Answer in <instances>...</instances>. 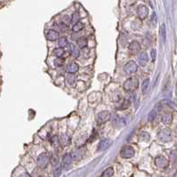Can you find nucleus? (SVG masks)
<instances>
[{
    "label": "nucleus",
    "mask_w": 177,
    "mask_h": 177,
    "mask_svg": "<svg viewBox=\"0 0 177 177\" xmlns=\"http://www.w3.org/2000/svg\"><path fill=\"white\" fill-rule=\"evenodd\" d=\"M124 90L126 92H134L135 90H137V88L139 87V80L136 77H131L128 79H126L124 83Z\"/></svg>",
    "instance_id": "obj_1"
},
{
    "label": "nucleus",
    "mask_w": 177,
    "mask_h": 177,
    "mask_svg": "<svg viewBox=\"0 0 177 177\" xmlns=\"http://www.w3.org/2000/svg\"><path fill=\"white\" fill-rule=\"evenodd\" d=\"M158 138L160 142H169L173 140V134L169 128H163L159 131Z\"/></svg>",
    "instance_id": "obj_2"
},
{
    "label": "nucleus",
    "mask_w": 177,
    "mask_h": 177,
    "mask_svg": "<svg viewBox=\"0 0 177 177\" xmlns=\"http://www.w3.org/2000/svg\"><path fill=\"white\" fill-rule=\"evenodd\" d=\"M120 156L123 158H131L135 156V149L130 145L124 146L120 150Z\"/></svg>",
    "instance_id": "obj_3"
},
{
    "label": "nucleus",
    "mask_w": 177,
    "mask_h": 177,
    "mask_svg": "<svg viewBox=\"0 0 177 177\" xmlns=\"http://www.w3.org/2000/svg\"><path fill=\"white\" fill-rule=\"evenodd\" d=\"M49 161H50V158H49V156L47 155V153L43 152V153H41V154L38 156V158H37V166H38L40 168L44 169V168H45V167L48 166Z\"/></svg>",
    "instance_id": "obj_4"
},
{
    "label": "nucleus",
    "mask_w": 177,
    "mask_h": 177,
    "mask_svg": "<svg viewBox=\"0 0 177 177\" xmlns=\"http://www.w3.org/2000/svg\"><path fill=\"white\" fill-rule=\"evenodd\" d=\"M138 71V66L136 64L135 62L134 61H129L128 62H126L124 66V71L125 73H126L127 75H132L135 74L136 71Z\"/></svg>",
    "instance_id": "obj_5"
},
{
    "label": "nucleus",
    "mask_w": 177,
    "mask_h": 177,
    "mask_svg": "<svg viewBox=\"0 0 177 177\" xmlns=\"http://www.w3.org/2000/svg\"><path fill=\"white\" fill-rule=\"evenodd\" d=\"M111 118V115H110V113L109 112V111H106V110H104V111H102V112H100L98 115H97V123L98 124H100V125H102V124H104V123H106L108 120H109Z\"/></svg>",
    "instance_id": "obj_6"
},
{
    "label": "nucleus",
    "mask_w": 177,
    "mask_h": 177,
    "mask_svg": "<svg viewBox=\"0 0 177 177\" xmlns=\"http://www.w3.org/2000/svg\"><path fill=\"white\" fill-rule=\"evenodd\" d=\"M128 50L130 54L132 55H136L140 53L141 51V45L137 41H132L128 46Z\"/></svg>",
    "instance_id": "obj_7"
},
{
    "label": "nucleus",
    "mask_w": 177,
    "mask_h": 177,
    "mask_svg": "<svg viewBox=\"0 0 177 177\" xmlns=\"http://www.w3.org/2000/svg\"><path fill=\"white\" fill-rule=\"evenodd\" d=\"M155 164L159 168H167L168 167V160L164 156H158L155 158Z\"/></svg>",
    "instance_id": "obj_8"
},
{
    "label": "nucleus",
    "mask_w": 177,
    "mask_h": 177,
    "mask_svg": "<svg viewBox=\"0 0 177 177\" xmlns=\"http://www.w3.org/2000/svg\"><path fill=\"white\" fill-rule=\"evenodd\" d=\"M137 14H138V17L141 20L146 19L147 16L149 15V9H148V7L146 5H144V4H140L137 7Z\"/></svg>",
    "instance_id": "obj_9"
},
{
    "label": "nucleus",
    "mask_w": 177,
    "mask_h": 177,
    "mask_svg": "<svg viewBox=\"0 0 177 177\" xmlns=\"http://www.w3.org/2000/svg\"><path fill=\"white\" fill-rule=\"evenodd\" d=\"M72 157H71V154H65L62 158V166L64 167L65 170H70L71 167H72Z\"/></svg>",
    "instance_id": "obj_10"
},
{
    "label": "nucleus",
    "mask_w": 177,
    "mask_h": 177,
    "mask_svg": "<svg viewBox=\"0 0 177 177\" xmlns=\"http://www.w3.org/2000/svg\"><path fill=\"white\" fill-rule=\"evenodd\" d=\"M59 33L54 30H49L45 33V37L49 41H56L59 39Z\"/></svg>",
    "instance_id": "obj_11"
},
{
    "label": "nucleus",
    "mask_w": 177,
    "mask_h": 177,
    "mask_svg": "<svg viewBox=\"0 0 177 177\" xmlns=\"http://www.w3.org/2000/svg\"><path fill=\"white\" fill-rule=\"evenodd\" d=\"M84 155H85V149H77V150H75L74 152L71 153L72 158L76 161L81 160L82 158L84 157Z\"/></svg>",
    "instance_id": "obj_12"
},
{
    "label": "nucleus",
    "mask_w": 177,
    "mask_h": 177,
    "mask_svg": "<svg viewBox=\"0 0 177 177\" xmlns=\"http://www.w3.org/2000/svg\"><path fill=\"white\" fill-rule=\"evenodd\" d=\"M130 106V102L126 99H119L116 104L117 109H126Z\"/></svg>",
    "instance_id": "obj_13"
},
{
    "label": "nucleus",
    "mask_w": 177,
    "mask_h": 177,
    "mask_svg": "<svg viewBox=\"0 0 177 177\" xmlns=\"http://www.w3.org/2000/svg\"><path fill=\"white\" fill-rule=\"evenodd\" d=\"M111 141L110 140H108V139H104V140H102L99 145H98V150L99 151H103L107 149L110 145H111Z\"/></svg>",
    "instance_id": "obj_14"
},
{
    "label": "nucleus",
    "mask_w": 177,
    "mask_h": 177,
    "mask_svg": "<svg viewBox=\"0 0 177 177\" xmlns=\"http://www.w3.org/2000/svg\"><path fill=\"white\" fill-rule=\"evenodd\" d=\"M161 121L165 125H169L173 121V115L171 113H165L161 117Z\"/></svg>",
    "instance_id": "obj_15"
},
{
    "label": "nucleus",
    "mask_w": 177,
    "mask_h": 177,
    "mask_svg": "<svg viewBox=\"0 0 177 177\" xmlns=\"http://www.w3.org/2000/svg\"><path fill=\"white\" fill-rule=\"evenodd\" d=\"M148 61H149V57H148V54L146 53H142L138 57V62L142 67L145 66L148 63Z\"/></svg>",
    "instance_id": "obj_16"
},
{
    "label": "nucleus",
    "mask_w": 177,
    "mask_h": 177,
    "mask_svg": "<svg viewBox=\"0 0 177 177\" xmlns=\"http://www.w3.org/2000/svg\"><path fill=\"white\" fill-rule=\"evenodd\" d=\"M60 142L62 146L66 147L71 143V137L68 135H62L60 137Z\"/></svg>",
    "instance_id": "obj_17"
},
{
    "label": "nucleus",
    "mask_w": 177,
    "mask_h": 177,
    "mask_svg": "<svg viewBox=\"0 0 177 177\" xmlns=\"http://www.w3.org/2000/svg\"><path fill=\"white\" fill-rule=\"evenodd\" d=\"M78 69H79V66H78V64L76 63V62H71V63H70V64L67 66V71H68L69 73H71V74L76 73L77 71H78Z\"/></svg>",
    "instance_id": "obj_18"
},
{
    "label": "nucleus",
    "mask_w": 177,
    "mask_h": 177,
    "mask_svg": "<svg viewBox=\"0 0 177 177\" xmlns=\"http://www.w3.org/2000/svg\"><path fill=\"white\" fill-rule=\"evenodd\" d=\"M50 142H51V144H52L55 149L59 148V146L61 145L60 138H58L57 135H53V136L50 138Z\"/></svg>",
    "instance_id": "obj_19"
},
{
    "label": "nucleus",
    "mask_w": 177,
    "mask_h": 177,
    "mask_svg": "<svg viewBox=\"0 0 177 177\" xmlns=\"http://www.w3.org/2000/svg\"><path fill=\"white\" fill-rule=\"evenodd\" d=\"M84 27H85V25H84L83 22H77V23H75V24L73 25L72 30H73V32H79V31H81V30L84 29Z\"/></svg>",
    "instance_id": "obj_20"
},
{
    "label": "nucleus",
    "mask_w": 177,
    "mask_h": 177,
    "mask_svg": "<svg viewBox=\"0 0 177 177\" xmlns=\"http://www.w3.org/2000/svg\"><path fill=\"white\" fill-rule=\"evenodd\" d=\"M66 80H67V83L71 86H74L75 84H76V77L73 74H71V73H70L69 75H67Z\"/></svg>",
    "instance_id": "obj_21"
},
{
    "label": "nucleus",
    "mask_w": 177,
    "mask_h": 177,
    "mask_svg": "<svg viewBox=\"0 0 177 177\" xmlns=\"http://www.w3.org/2000/svg\"><path fill=\"white\" fill-rule=\"evenodd\" d=\"M61 173H62V165L59 163L57 165L54 166V177H59L61 176Z\"/></svg>",
    "instance_id": "obj_22"
},
{
    "label": "nucleus",
    "mask_w": 177,
    "mask_h": 177,
    "mask_svg": "<svg viewBox=\"0 0 177 177\" xmlns=\"http://www.w3.org/2000/svg\"><path fill=\"white\" fill-rule=\"evenodd\" d=\"M53 54L57 57H62L64 54V49L62 47H57L53 51Z\"/></svg>",
    "instance_id": "obj_23"
},
{
    "label": "nucleus",
    "mask_w": 177,
    "mask_h": 177,
    "mask_svg": "<svg viewBox=\"0 0 177 177\" xmlns=\"http://www.w3.org/2000/svg\"><path fill=\"white\" fill-rule=\"evenodd\" d=\"M77 45L79 48H85L87 45V39L86 37H81L77 40Z\"/></svg>",
    "instance_id": "obj_24"
},
{
    "label": "nucleus",
    "mask_w": 177,
    "mask_h": 177,
    "mask_svg": "<svg viewBox=\"0 0 177 177\" xmlns=\"http://www.w3.org/2000/svg\"><path fill=\"white\" fill-rule=\"evenodd\" d=\"M58 45H59V46L60 47H66L68 45H69V43H68V39L66 38V37H61V38H59L58 39Z\"/></svg>",
    "instance_id": "obj_25"
},
{
    "label": "nucleus",
    "mask_w": 177,
    "mask_h": 177,
    "mask_svg": "<svg viewBox=\"0 0 177 177\" xmlns=\"http://www.w3.org/2000/svg\"><path fill=\"white\" fill-rule=\"evenodd\" d=\"M113 174H114L113 168L112 167H109V168H107V169H105L103 171V173L102 174V177H111L113 176Z\"/></svg>",
    "instance_id": "obj_26"
},
{
    "label": "nucleus",
    "mask_w": 177,
    "mask_h": 177,
    "mask_svg": "<svg viewBox=\"0 0 177 177\" xmlns=\"http://www.w3.org/2000/svg\"><path fill=\"white\" fill-rule=\"evenodd\" d=\"M64 62H65V60H64L63 58H62V57H57V58L54 61V63L55 67H62V66H63Z\"/></svg>",
    "instance_id": "obj_27"
},
{
    "label": "nucleus",
    "mask_w": 177,
    "mask_h": 177,
    "mask_svg": "<svg viewBox=\"0 0 177 177\" xmlns=\"http://www.w3.org/2000/svg\"><path fill=\"white\" fill-rule=\"evenodd\" d=\"M160 36H161L162 40L165 42L166 38H167V30H166V25L165 24H162L161 27H160Z\"/></svg>",
    "instance_id": "obj_28"
},
{
    "label": "nucleus",
    "mask_w": 177,
    "mask_h": 177,
    "mask_svg": "<svg viewBox=\"0 0 177 177\" xmlns=\"http://www.w3.org/2000/svg\"><path fill=\"white\" fill-rule=\"evenodd\" d=\"M139 138H140L141 141L148 142V141L149 140L150 136H149V133H147V132H142V133L140 134V135H139Z\"/></svg>",
    "instance_id": "obj_29"
},
{
    "label": "nucleus",
    "mask_w": 177,
    "mask_h": 177,
    "mask_svg": "<svg viewBox=\"0 0 177 177\" xmlns=\"http://www.w3.org/2000/svg\"><path fill=\"white\" fill-rule=\"evenodd\" d=\"M156 118H157V111L155 109H153V110H151L149 113V115H148V120L149 122H153Z\"/></svg>",
    "instance_id": "obj_30"
},
{
    "label": "nucleus",
    "mask_w": 177,
    "mask_h": 177,
    "mask_svg": "<svg viewBox=\"0 0 177 177\" xmlns=\"http://www.w3.org/2000/svg\"><path fill=\"white\" fill-rule=\"evenodd\" d=\"M71 54L74 58H78V57H79V54H80L79 47H77V46L75 45L74 48L72 49V51L71 52Z\"/></svg>",
    "instance_id": "obj_31"
},
{
    "label": "nucleus",
    "mask_w": 177,
    "mask_h": 177,
    "mask_svg": "<svg viewBox=\"0 0 177 177\" xmlns=\"http://www.w3.org/2000/svg\"><path fill=\"white\" fill-rule=\"evenodd\" d=\"M149 78L145 79V80L142 82V91L143 94L146 93V91H147V89H148V87H149Z\"/></svg>",
    "instance_id": "obj_32"
},
{
    "label": "nucleus",
    "mask_w": 177,
    "mask_h": 177,
    "mask_svg": "<svg viewBox=\"0 0 177 177\" xmlns=\"http://www.w3.org/2000/svg\"><path fill=\"white\" fill-rule=\"evenodd\" d=\"M50 161L52 163V165L54 167L55 165L59 164V157L56 154H54L51 158H50Z\"/></svg>",
    "instance_id": "obj_33"
},
{
    "label": "nucleus",
    "mask_w": 177,
    "mask_h": 177,
    "mask_svg": "<svg viewBox=\"0 0 177 177\" xmlns=\"http://www.w3.org/2000/svg\"><path fill=\"white\" fill-rule=\"evenodd\" d=\"M78 20H79V13L77 12H75L71 16V22L75 24L78 22Z\"/></svg>",
    "instance_id": "obj_34"
},
{
    "label": "nucleus",
    "mask_w": 177,
    "mask_h": 177,
    "mask_svg": "<svg viewBox=\"0 0 177 177\" xmlns=\"http://www.w3.org/2000/svg\"><path fill=\"white\" fill-rule=\"evenodd\" d=\"M112 123H113V125H115V126H122V125H123V124H122V119L119 118L118 116H116V117L112 119Z\"/></svg>",
    "instance_id": "obj_35"
},
{
    "label": "nucleus",
    "mask_w": 177,
    "mask_h": 177,
    "mask_svg": "<svg viewBox=\"0 0 177 177\" xmlns=\"http://www.w3.org/2000/svg\"><path fill=\"white\" fill-rule=\"evenodd\" d=\"M60 29H61V30L62 31H66L67 30H68V26H67V23H65V22H62L61 24H60Z\"/></svg>",
    "instance_id": "obj_36"
},
{
    "label": "nucleus",
    "mask_w": 177,
    "mask_h": 177,
    "mask_svg": "<svg viewBox=\"0 0 177 177\" xmlns=\"http://www.w3.org/2000/svg\"><path fill=\"white\" fill-rule=\"evenodd\" d=\"M171 158H172V159H173V162H174V164H177V153L176 152H172L171 153Z\"/></svg>",
    "instance_id": "obj_37"
},
{
    "label": "nucleus",
    "mask_w": 177,
    "mask_h": 177,
    "mask_svg": "<svg viewBox=\"0 0 177 177\" xmlns=\"http://www.w3.org/2000/svg\"><path fill=\"white\" fill-rule=\"evenodd\" d=\"M156 50L155 49H151L150 51V55H151V59H152V62H155L156 61Z\"/></svg>",
    "instance_id": "obj_38"
},
{
    "label": "nucleus",
    "mask_w": 177,
    "mask_h": 177,
    "mask_svg": "<svg viewBox=\"0 0 177 177\" xmlns=\"http://www.w3.org/2000/svg\"><path fill=\"white\" fill-rule=\"evenodd\" d=\"M19 177H31L28 173H24V174H22V175H21Z\"/></svg>",
    "instance_id": "obj_39"
},
{
    "label": "nucleus",
    "mask_w": 177,
    "mask_h": 177,
    "mask_svg": "<svg viewBox=\"0 0 177 177\" xmlns=\"http://www.w3.org/2000/svg\"><path fill=\"white\" fill-rule=\"evenodd\" d=\"M174 177H177V172L175 174V176H174Z\"/></svg>",
    "instance_id": "obj_40"
},
{
    "label": "nucleus",
    "mask_w": 177,
    "mask_h": 177,
    "mask_svg": "<svg viewBox=\"0 0 177 177\" xmlns=\"http://www.w3.org/2000/svg\"><path fill=\"white\" fill-rule=\"evenodd\" d=\"M40 177H44V176H40Z\"/></svg>",
    "instance_id": "obj_41"
}]
</instances>
